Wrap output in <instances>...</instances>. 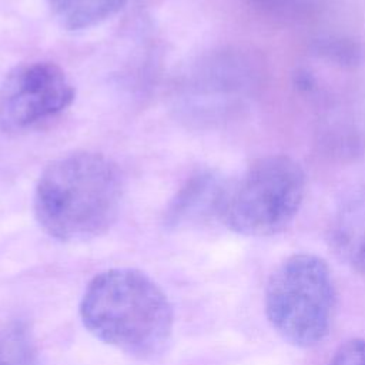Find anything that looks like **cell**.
<instances>
[{
    "label": "cell",
    "instance_id": "6da1fadb",
    "mask_svg": "<svg viewBox=\"0 0 365 365\" xmlns=\"http://www.w3.org/2000/svg\"><path fill=\"white\" fill-rule=\"evenodd\" d=\"M123 191L114 161L96 151H73L53 160L38 175L33 212L48 237L61 242L90 241L115 222Z\"/></svg>",
    "mask_w": 365,
    "mask_h": 365
},
{
    "label": "cell",
    "instance_id": "7a4b0ae2",
    "mask_svg": "<svg viewBox=\"0 0 365 365\" xmlns=\"http://www.w3.org/2000/svg\"><path fill=\"white\" fill-rule=\"evenodd\" d=\"M78 312L94 338L138 359L157 358L173 336L174 311L168 297L134 268H111L93 277Z\"/></svg>",
    "mask_w": 365,
    "mask_h": 365
},
{
    "label": "cell",
    "instance_id": "3957f363",
    "mask_svg": "<svg viewBox=\"0 0 365 365\" xmlns=\"http://www.w3.org/2000/svg\"><path fill=\"white\" fill-rule=\"evenodd\" d=\"M305 188V173L294 158L282 154L261 157L238 178L227 181L217 218L241 235H275L298 214Z\"/></svg>",
    "mask_w": 365,
    "mask_h": 365
},
{
    "label": "cell",
    "instance_id": "277c9868",
    "mask_svg": "<svg viewBox=\"0 0 365 365\" xmlns=\"http://www.w3.org/2000/svg\"><path fill=\"white\" fill-rule=\"evenodd\" d=\"M336 292L327 262L314 254L285 258L269 275L264 305L272 329L288 344L311 348L328 335Z\"/></svg>",
    "mask_w": 365,
    "mask_h": 365
},
{
    "label": "cell",
    "instance_id": "5b68a950",
    "mask_svg": "<svg viewBox=\"0 0 365 365\" xmlns=\"http://www.w3.org/2000/svg\"><path fill=\"white\" fill-rule=\"evenodd\" d=\"M76 88L53 61H30L11 68L0 84V131L20 134L67 110Z\"/></svg>",
    "mask_w": 365,
    "mask_h": 365
},
{
    "label": "cell",
    "instance_id": "8992f818",
    "mask_svg": "<svg viewBox=\"0 0 365 365\" xmlns=\"http://www.w3.org/2000/svg\"><path fill=\"white\" fill-rule=\"evenodd\" d=\"M328 241L346 267L365 274V184L349 190L336 204L328 225Z\"/></svg>",
    "mask_w": 365,
    "mask_h": 365
},
{
    "label": "cell",
    "instance_id": "52a82bcc",
    "mask_svg": "<svg viewBox=\"0 0 365 365\" xmlns=\"http://www.w3.org/2000/svg\"><path fill=\"white\" fill-rule=\"evenodd\" d=\"M227 181L211 170H202L192 174L175 197L171 200L165 220L177 225L187 218L200 215H215Z\"/></svg>",
    "mask_w": 365,
    "mask_h": 365
},
{
    "label": "cell",
    "instance_id": "ba28073f",
    "mask_svg": "<svg viewBox=\"0 0 365 365\" xmlns=\"http://www.w3.org/2000/svg\"><path fill=\"white\" fill-rule=\"evenodd\" d=\"M128 0H46L56 21L68 31L96 27L115 16Z\"/></svg>",
    "mask_w": 365,
    "mask_h": 365
},
{
    "label": "cell",
    "instance_id": "9c48e42d",
    "mask_svg": "<svg viewBox=\"0 0 365 365\" xmlns=\"http://www.w3.org/2000/svg\"><path fill=\"white\" fill-rule=\"evenodd\" d=\"M311 51L319 60L345 70H354L365 60L364 46L346 36L318 37L312 41Z\"/></svg>",
    "mask_w": 365,
    "mask_h": 365
},
{
    "label": "cell",
    "instance_id": "30bf717a",
    "mask_svg": "<svg viewBox=\"0 0 365 365\" xmlns=\"http://www.w3.org/2000/svg\"><path fill=\"white\" fill-rule=\"evenodd\" d=\"M319 145L325 155L336 161H355L365 153V135L352 124H334L322 131Z\"/></svg>",
    "mask_w": 365,
    "mask_h": 365
},
{
    "label": "cell",
    "instance_id": "8fae6325",
    "mask_svg": "<svg viewBox=\"0 0 365 365\" xmlns=\"http://www.w3.org/2000/svg\"><path fill=\"white\" fill-rule=\"evenodd\" d=\"M0 365H41L37 346L21 325L0 328Z\"/></svg>",
    "mask_w": 365,
    "mask_h": 365
},
{
    "label": "cell",
    "instance_id": "7c38bea8",
    "mask_svg": "<svg viewBox=\"0 0 365 365\" xmlns=\"http://www.w3.org/2000/svg\"><path fill=\"white\" fill-rule=\"evenodd\" d=\"M257 11L287 23H301L318 16L327 0H245Z\"/></svg>",
    "mask_w": 365,
    "mask_h": 365
},
{
    "label": "cell",
    "instance_id": "4fadbf2b",
    "mask_svg": "<svg viewBox=\"0 0 365 365\" xmlns=\"http://www.w3.org/2000/svg\"><path fill=\"white\" fill-rule=\"evenodd\" d=\"M328 365H365V339L352 338L341 344Z\"/></svg>",
    "mask_w": 365,
    "mask_h": 365
}]
</instances>
